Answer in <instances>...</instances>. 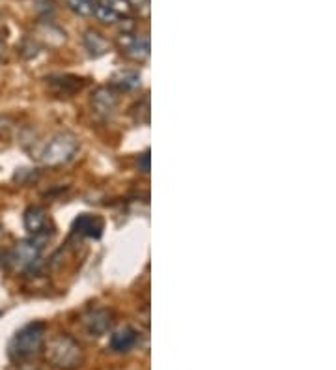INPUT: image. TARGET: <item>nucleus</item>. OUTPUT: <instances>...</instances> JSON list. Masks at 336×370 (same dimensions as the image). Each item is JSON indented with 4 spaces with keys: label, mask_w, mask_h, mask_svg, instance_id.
Returning a JSON list of instances; mask_svg holds the SVG:
<instances>
[{
    "label": "nucleus",
    "mask_w": 336,
    "mask_h": 370,
    "mask_svg": "<svg viewBox=\"0 0 336 370\" xmlns=\"http://www.w3.org/2000/svg\"><path fill=\"white\" fill-rule=\"evenodd\" d=\"M79 152V139L73 133L62 131L52 135L40 152V163L45 167H60L73 159Z\"/></svg>",
    "instance_id": "1"
},
{
    "label": "nucleus",
    "mask_w": 336,
    "mask_h": 370,
    "mask_svg": "<svg viewBox=\"0 0 336 370\" xmlns=\"http://www.w3.org/2000/svg\"><path fill=\"white\" fill-rule=\"evenodd\" d=\"M47 357L62 370H73L82 363V349L69 335H58L49 342Z\"/></svg>",
    "instance_id": "2"
},
{
    "label": "nucleus",
    "mask_w": 336,
    "mask_h": 370,
    "mask_svg": "<svg viewBox=\"0 0 336 370\" xmlns=\"http://www.w3.org/2000/svg\"><path fill=\"white\" fill-rule=\"evenodd\" d=\"M43 335H45V325L36 322L28 324L16 335V339L11 340L10 354L16 359H30L34 355L40 354L43 348Z\"/></svg>",
    "instance_id": "3"
},
{
    "label": "nucleus",
    "mask_w": 336,
    "mask_h": 370,
    "mask_svg": "<svg viewBox=\"0 0 336 370\" xmlns=\"http://www.w3.org/2000/svg\"><path fill=\"white\" fill-rule=\"evenodd\" d=\"M118 45H120V49H122L125 57L135 62H144L150 57V41L146 36L122 32L118 36Z\"/></svg>",
    "instance_id": "4"
},
{
    "label": "nucleus",
    "mask_w": 336,
    "mask_h": 370,
    "mask_svg": "<svg viewBox=\"0 0 336 370\" xmlns=\"http://www.w3.org/2000/svg\"><path fill=\"white\" fill-rule=\"evenodd\" d=\"M41 245L40 240L34 236V240H25L19 242L10 251V262L17 267V269H26L40 258Z\"/></svg>",
    "instance_id": "5"
},
{
    "label": "nucleus",
    "mask_w": 336,
    "mask_h": 370,
    "mask_svg": "<svg viewBox=\"0 0 336 370\" xmlns=\"http://www.w3.org/2000/svg\"><path fill=\"white\" fill-rule=\"evenodd\" d=\"M92 107L97 114L111 116L118 107V94L108 86L96 88V92L92 94Z\"/></svg>",
    "instance_id": "6"
},
{
    "label": "nucleus",
    "mask_w": 336,
    "mask_h": 370,
    "mask_svg": "<svg viewBox=\"0 0 336 370\" xmlns=\"http://www.w3.org/2000/svg\"><path fill=\"white\" fill-rule=\"evenodd\" d=\"M47 225H49V219H47V213L43 208L30 206V208L25 211V228L30 232V234L41 236V234L47 230Z\"/></svg>",
    "instance_id": "7"
},
{
    "label": "nucleus",
    "mask_w": 336,
    "mask_h": 370,
    "mask_svg": "<svg viewBox=\"0 0 336 370\" xmlns=\"http://www.w3.org/2000/svg\"><path fill=\"white\" fill-rule=\"evenodd\" d=\"M112 316L108 310L105 308H97V310H92V313L88 314L86 318H84V324H86L88 331L94 335H103L107 333L108 329L112 325Z\"/></svg>",
    "instance_id": "8"
},
{
    "label": "nucleus",
    "mask_w": 336,
    "mask_h": 370,
    "mask_svg": "<svg viewBox=\"0 0 336 370\" xmlns=\"http://www.w3.org/2000/svg\"><path fill=\"white\" fill-rule=\"evenodd\" d=\"M103 230L101 219H97L94 215H81L75 221V232L79 234H84V236L90 237H99Z\"/></svg>",
    "instance_id": "9"
},
{
    "label": "nucleus",
    "mask_w": 336,
    "mask_h": 370,
    "mask_svg": "<svg viewBox=\"0 0 336 370\" xmlns=\"http://www.w3.org/2000/svg\"><path fill=\"white\" fill-rule=\"evenodd\" d=\"M135 342H137V331L131 327L120 329L118 333L112 335L111 339L112 349H116V352H128L135 346Z\"/></svg>",
    "instance_id": "10"
},
{
    "label": "nucleus",
    "mask_w": 336,
    "mask_h": 370,
    "mask_svg": "<svg viewBox=\"0 0 336 370\" xmlns=\"http://www.w3.org/2000/svg\"><path fill=\"white\" fill-rule=\"evenodd\" d=\"M82 40H84V47H86L88 52H90L92 57H101V55L107 52L108 49L107 40H105V38H103L97 30H92V28L86 30Z\"/></svg>",
    "instance_id": "11"
},
{
    "label": "nucleus",
    "mask_w": 336,
    "mask_h": 370,
    "mask_svg": "<svg viewBox=\"0 0 336 370\" xmlns=\"http://www.w3.org/2000/svg\"><path fill=\"white\" fill-rule=\"evenodd\" d=\"M66 2L67 6H69V10L75 11L77 16L81 17L94 16L97 6V0H66Z\"/></svg>",
    "instance_id": "12"
},
{
    "label": "nucleus",
    "mask_w": 336,
    "mask_h": 370,
    "mask_svg": "<svg viewBox=\"0 0 336 370\" xmlns=\"http://www.w3.org/2000/svg\"><path fill=\"white\" fill-rule=\"evenodd\" d=\"M114 82L123 88H137L140 84V75L133 69H123L114 77Z\"/></svg>",
    "instance_id": "13"
},
{
    "label": "nucleus",
    "mask_w": 336,
    "mask_h": 370,
    "mask_svg": "<svg viewBox=\"0 0 336 370\" xmlns=\"http://www.w3.org/2000/svg\"><path fill=\"white\" fill-rule=\"evenodd\" d=\"M94 16L97 17V19L101 21V23H107V25H112V23H116L120 17L114 13V11L108 8L103 0H97V6H96V11H94Z\"/></svg>",
    "instance_id": "14"
},
{
    "label": "nucleus",
    "mask_w": 336,
    "mask_h": 370,
    "mask_svg": "<svg viewBox=\"0 0 336 370\" xmlns=\"http://www.w3.org/2000/svg\"><path fill=\"white\" fill-rule=\"evenodd\" d=\"M103 2H105V4H107L118 17L129 16L133 10V6L129 4L128 0H103Z\"/></svg>",
    "instance_id": "15"
},
{
    "label": "nucleus",
    "mask_w": 336,
    "mask_h": 370,
    "mask_svg": "<svg viewBox=\"0 0 336 370\" xmlns=\"http://www.w3.org/2000/svg\"><path fill=\"white\" fill-rule=\"evenodd\" d=\"M129 4L135 6V8H146L148 6V0H128Z\"/></svg>",
    "instance_id": "16"
},
{
    "label": "nucleus",
    "mask_w": 336,
    "mask_h": 370,
    "mask_svg": "<svg viewBox=\"0 0 336 370\" xmlns=\"http://www.w3.org/2000/svg\"><path fill=\"white\" fill-rule=\"evenodd\" d=\"M150 170V154H142V172H148Z\"/></svg>",
    "instance_id": "17"
},
{
    "label": "nucleus",
    "mask_w": 336,
    "mask_h": 370,
    "mask_svg": "<svg viewBox=\"0 0 336 370\" xmlns=\"http://www.w3.org/2000/svg\"><path fill=\"white\" fill-rule=\"evenodd\" d=\"M0 236H2V228H0Z\"/></svg>",
    "instance_id": "18"
},
{
    "label": "nucleus",
    "mask_w": 336,
    "mask_h": 370,
    "mask_svg": "<svg viewBox=\"0 0 336 370\" xmlns=\"http://www.w3.org/2000/svg\"><path fill=\"white\" fill-rule=\"evenodd\" d=\"M0 51H2V45H0Z\"/></svg>",
    "instance_id": "19"
}]
</instances>
